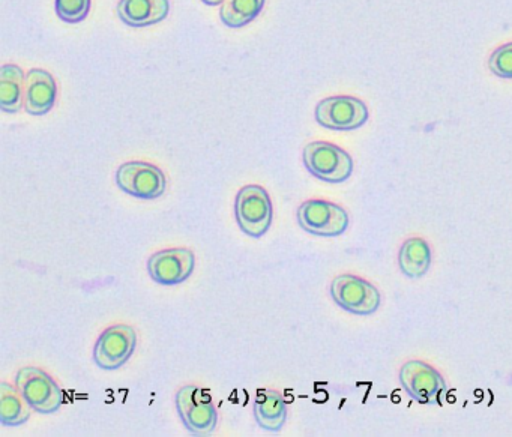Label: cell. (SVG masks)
I'll list each match as a JSON object with an SVG mask.
<instances>
[{
    "label": "cell",
    "instance_id": "5",
    "mask_svg": "<svg viewBox=\"0 0 512 437\" xmlns=\"http://www.w3.org/2000/svg\"><path fill=\"white\" fill-rule=\"evenodd\" d=\"M329 292L338 307L355 316H371L382 304L379 289L370 281L352 274L335 277Z\"/></svg>",
    "mask_w": 512,
    "mask_h": 437
},
{
    "label": "cell",
    "instance_id": "12",
    "mask_svg": "<svg viewBox=\"0 0 512 437\" xmlns=\"http://www.w3.org/2000/svg\"><path fill=\"white\" fill-rule=\"evenodd\" d=\"M58 85L55 77L46 70L34 68L26 74L25 109L32 116H44L55 106Z\"/></svg>",
    "mask_w": 512,
    "mask_h": 437
},
{
    "label": "cell",
    "instance_id": "15",
    "mask_svg": "<svg viewBox=\"0 0 512 437\" xmlns=\"http://www.w3.org/2000/svg\"><path fill=\"white\" fill-rule=\"evenodd\" d=\"M430 244L422 238H409L403 242L400 251H398V266H400L401 274L410 280H418V278L427 275L431 268Z\"/></svg>",
    "mask_w": 512,
    "mask_h": 437
},
{
    "label": "cell",
    "instance_id": "6",
    "mask_svg": "<svg viewBox=\"0 0 512 437\" xmlns=\"http://www.w3.org/2000/svg\"><path fill=\"white\" fill-rule=\"evenodd\" d=\"M314 118L326 130L355 131L367 124L370 112L359 98L338 95L320 101L314 110Z\"/></svg>",
    "mask_w": 512,
    "mask_h": 437
},
{
    "label": "cell",
    "instance_id": "7",
    "mask_svg": "<svg viewBox=\"0 0 512 437\" xmlns=\"http://www.w3.org/2000/svg\"><path fill=\"white\" fill-rule=\"evenodd\" d=\"M116 185L128 196L142 200L160 199L166 193L167 179L163 170L145 161H130L116 170Z\"/></svg>",
    "mask_w": 512,
    "mask_h": 437
},
{
    "label": "cell",
    "instance_id": "13",
    "mask_svg": "<svg viewBox=\"0 0 512 437\" xmlns=\"http://www.w3.org/2000/svg\"><path fill=\"white\" fill-rule=\"evenodd\" d=\"M119 19L131 28H146L167 19L169 0H119Z\"/></svg>",
    "mask_w": 512,
    "mask_h": 437
},
{
    "label": "cell",
    "instance_id": "16",
    "mask_svg": "<svg viewBox=\"0 0 512 437\" xmlns=\"http://www.w3.org/2000/svg\"><path fill=\"white\" fill-rule=\"evenodd\" d=\"M26 77L17 65L0 68V109L5 113H19L25 107Z\"/></svg>",
    "mask_w": 512,
    "mask_h": 437
},
{
    "label": "cell",
    "instance_id": "3",
    "mask_svg": "<svg viewBox=\"0 0 512 437\" xmlns=\"http://www.w3.org/2000/svg\"><path fill=\"white\" fill-rule=\"evenodd\" d=\"M176 409L187 430L194 436H211L218 424V412L208 391L185 385L176 392Z\"/></svg>",
    "mask_w": 512,
    "mask_h": 437
},
{
    "label": "cell",
    "instance_id": "2",
    "mask_svg": "<svg viewBox=\"0 0 512 437\" xmlns=\"http://www.w3.org/2000/svg\"><path fill=\"white\" fill-rule=\"evenodd\" d=\"M302 161L308 173L326 184L349 181L355 167L344 149L329 142L308 143L302 151Z\"/></svg>",
    "mask_w": 512,
    "mask_h": 437
},
{
    "label": "cell",
    "instance_id": "4",
    "mask_svg": "<svg viewBox=\"0 0 512 437\" xmlns=\"http://www.w3.org/2000/svg\"><path fill=\"white\" fill-rule=\"evenodd\" d=\"M296 218L304 232L320 238H337L346 233L350 224L349 214L343 206L322 199L302 203Z\"/></svg>",
    "mask_w": 512,
    "mask_h": 437
},
{
    "label": "cell",
    "instance_id": "19",
    "mask_svg": "<svg viewBox=\"0 0 512 437\" xmlns=\"http://www.w3.org/2000/svg\"><path fill=\"white\" fill-rule=\"evenodd\" d=\"M56 14L65 23L83 22L91 11V0H56Z\"/></svg>",
    "mask_w": 512,
    "mask_h": 437
},
{
    "label": "cell",
    "instance_id": "14",
    "mask_svg": "<svg viewBox=\"0 0 512 437\" xmlns=\"http://www.w3.org/2000/svg\"><path fill=\"white\" fill-rule=\"evenodd\" d=\"M253 412L259 427L269 433H278L287 421L286 401L275 389H265L257 394Z\"/></svg>",
    "mask_w": 512,
    "mask_h": 437
},
{
    "label": "cell",
    "instance_id": "9",
    "mask_svg": "<svg viewBox=\"0 0 512 437\" xmlns=\"http://www.w3.org/2000/svg\"><path fill=\"white\" fill-rule=\"evenodd\" d=\"M401 386L410 398L421 404H440L446 392L442 374L424 361H407L398 374Z\"/></svg>",
    "mask_w": 512,
    "mask_h": 437
},
{
    "label": "cell",
    "instance_id": "1",
    "mask_svg": "<svg viewBox=\"0 0 512 437\" xmlns=\"http://www.w3.org/2000/svg\"><path fill=\"white\" fill-rule=\"evenodd\" d=\"M235 218L239 229L259 239L271 229L274 220V208L268 191L260 185H245L236 194Z\"/></svg>",
    "mask_w": 512,
    "mask_h": 437
},
{
    "label": "cell",
    "instance_id": "18",
    "mask_svg": "<svg viewBox=\"0 0 512 437\" xmlns=\"http://www.w3.org/2000/svg\"><path fill=\"white\" fill-rule=\"evenodd\" d=\"M266 0H224L220 8V19L232 29L244 28L257 19L265 7Z\"/></svg>",
    "mask_w": 512,
    "mask_h": 437
},
{
    "label": "cell",
    "instance_id": "10",
    "mask_svg": "<svg viewBox=\"0 0 512 437\" xmlns=\"http://www.w3.org/2000/svg\"><path fill=\"white\" fill-rule=\"evenodd\" d=\"M137 346L136 329L130 325H113L104 329L94 347V361L106 371L127 364Z\"/></svg>",
    "mask_w": 512,
    "mask_h": 437
},
{
    "label": "cell",
    "instance_id": "8",
    "mask_svg": "<svg viewBox=\"0 0 512 437\" xmlns=\"http://www.w3.org/2000/svg\"><path fill=\"white\" fill-rule=\"evenodd\" d=\"M16 386L38 413L49 415L58 412L64 403L61 386L41 368H20L16 376Z\"/></svg>",
    "mask_w": 512,
    "mask_h": 437
},
{
    "label": "cell",
    "instance_id": "11",
    "mask_svg": "<svg viewBox=\"0 0 512 437\" xmlns=\"http://www.w3.org/2000/svg\"><path fill=\"white\" fill-rule=\"evenodd\" d=\"M196 268V254L190 248H166L152 254L148 260V274L161 286L184 283Z\"/></svg>",
    "mask_w": 512,
    "mask_h": 437
},
{
    "label": "cell",
    "instance_id": "17",
    "mask_svg": "<svg viewBox=\"0 0 512 437\" xmlns=\"http://www.w3.org/2000/svg\"><path fill=\"white\" fill-rule=\"evenodd\" d=\"M31 404L17 386L0 383V422L7 427H19L31 418Z\"/></svg>",
    "mask_w": 512,
    "mask_h": 437
},
{
    "label": "cell",
    "instance_id": "20",
    "mask_svg": "<svg viewBox=\"0 0 512 437\" xmlns=\"http://www.w3.org/2000/svg\"><path fill=\"white\" fill-rule=\"evenodd\" d=\"M488 68L500 79H512V43L503 44L491 53Z\"/></svg>",
    "mask_w": 512,
    "mask_h": 437
},
{
    "label": "cell",
    "instance_id": "21",
    "mask_svg": "<svg viewBox=\"0 0 512 437\" xmlns=\"http://www.w3.org/2000/svg\"><path fill=\"white\" fill-rule=\"evenodd\" d=\"M202 2H205L209 7H217V5L223 4L224 0H202Z\"/></svg>",
    "mask_w": 512,
    "mask_h": 437
}]
</instances>
